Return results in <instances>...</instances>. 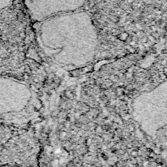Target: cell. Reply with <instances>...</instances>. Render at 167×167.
<instances>
[{"mask_svg":"<svg viewBox=\"0 0 167 167\" xmlns=\"http://www.w3.org/2000/svg\"><path fill=\"white\" fill-rule=\"evenodd\" d=\"M38 23V45L45 56L56 65L75 69L93 60L98 46V35L87 12H69Z\"/></svg>","mask_w":167,"mask_h":167,"instance_id":"6da1fadb","label":"cell"},{"mask_svg":"<svg viewBox=\"0 0 167 167\" xmlns=\"http://www.w3.org/2000/svg\"><path fill=\"white\" fill-rule=\"evenodd\" d=\"M86 0H24L30 18L40 22L56 15L80 10Z\"/></svg>","mask_w":167,"mask_h":167,"instance_id":"7a4b0ae2","label":"cell"}]
</instances>
